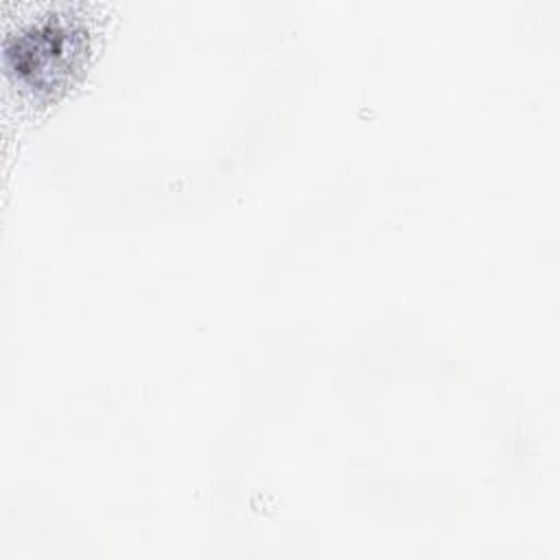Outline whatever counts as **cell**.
Wrapping results in <instances>:
<instances>
[{
	"instance_id": "6da1fadb",
	"label": "cell",
	"mask_w": 560,
	"mask_h": 560,
	"mask_svg": "<svg viewBox=\"0 0 560 560\" xmlns=\"http://www.w3.org/2000/svg\"><path fill=\"white\" fill-rule=\"evenodd\" d=\"M81 48L79 33L59 22H44L22 33L9 48L11 70L28 90L50 92L68 79Z\"/></svg>"
}]
</instances>
